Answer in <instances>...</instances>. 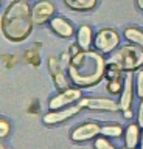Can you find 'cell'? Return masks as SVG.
Returning a JSON list of instances; mask_svg holds the SVG:
<instances>
[{
  "instance_id": "obj_1",
  "label": "cell",
  "mask_w": 143,
  "mask_h": 149,
  "mask_svg": "<svg viewBox=\"0 0 143 149\" xmlns=\"http://www.w3.org/2000/svg\"><path fill=\"white\" fill-rule=\"evenodd\" d=\"M107 62L101 53L90 50H81L68 61L67 73L70 81L80 88L96 86L104 78Z\"/></svg>"
},
{
  "instance_id": "obj_2",
  "label": "cell",
  "mask_w": 143,
  "mask_h": 149,
  "mask_svg": "<svg viewBox=\"0 0 143 149\" xmlns=\"http://www.w3.org/2000/svg\"><path fill=\"white\" fill-rule=\"evenodd\" d=\"M31 8L27 0H14L10 3L2 17V33L8 40L22 42L30 36L33 30Z\"/></svg>"
},
{
  "instance_id": "obj_3",
  "label": "cell",
  "mask_w": 143,
  "mask_h": 149,
  "mask_svg": "<svg viewBox=\"0 0 143 149\" xmlns=\"http://www.w3.org/2000/svg\"><path fill=\"white\" fill-rule=\"evenodd\" d=\"M114 64H117L123 72H134L143 65V48L138 45H124L115 51L112 56Z\"/></svg>"
},
{
  "instance_id": "obj_4",
  "label": "cell",
  "mask_w": 143,
  "mask_h": 149,
  "mask_svg": "<svg viewBox=\"0 0 143 149\" xmlns=\"http://www.w3.org/2000/svg\"><path fill=\"white\" fill-rule=\"evenodd\" d=\"M118 44H120V36L112 28L100 30L93 39V45L100 53H110L112 50L117 48Z\"/></svg>"
},
{
  "instance_id": "obj_5",
  "label": "cell",
  "mask_w": 143,
  "mask_h": 149,
  "mask_svg": "<svg viewBox=\"0 0 143 149\" xmlns=\"http://www.w3.org/2000/svg\"><path fill=\"white\" fill-rule=\"evenodd\" d=\"M78 100H81V90L80 88H66L61 90L58 95H54L52 100L48 101V110H59L64 107L72 106L73 102H76Z\"/></svg>"
},
{
  "instance_id": "obj_6",
  "label": "cell",
  "mask_w": 143,
  "mask_h": 149,
  "mask_svg": "<svg viewBox=\"0 0 143 149\" xmlns=\"http://www.w3.org/2000/svg\"><path fill=\"white\" fill-rule=\"evenodd\" d=\"M101 135V126L98 123H84L81 126H78L70 132V140L75 143H84L89 140H93L95 137Z\"/></svg>"
},
{
  "instance_id": "obj_7",
  "label": "cell",
  "mask_w": 143,
  "mask_h": 149,
  "mask_svg": "<svg viewBox=\"0 0 143 149\" xmlns=\"http://www.w3.org/2000/svg\"><path fill=\"white\" fill-rule=\"evenodd\" d=\"M81 109H84V107L81 106V102H78L76 106H68V107H64V109H59V110H50L48 113L44 115V123L47 126L61 124L64 121H67L68 118L75 116Z\"/></svg>"
},
{
  "instance_id": "obj_8",
  "label": "cell",
  "mask_w": 143,
  "mask_h": 149,
  "mask_svg": "<svg viewBox=\"0 0 143 149\" xmlns=\"http://www.w3.org/2000/svg\"><path fill=\"white\" fill-rule=\"evenodd\" d=\"M54 13V5L48 0H40L31 9V17H33L34 25H42V23L52 20V16Z\"/></svg>"
},
{
  "instance_id": "obj_9",
  "label": "cell",
  "mask_w": 143,
  "mask_h": 149,
  "mask_svg": "<svg viewBox=\"0 0 143 149\" xmlns=\"http://www.w3.org/2000/svg\"><path fill=\"white\" fill-rule=\"evenodd\" d=\"M82 107L90 110H106V112H117L120 110V104L109 98H82L80 100Z\"/></svg>"
},
{
  "instance_id": "obj_10",
  "label": "cell",
  "mask_w": 143,
  "mask_h": 149,
  "mask_svg": "<svg viewBox=\"0 0 143 149\" xmlns=\"http://www.w3.org/2000/svg\"><path fill=\"white\" fill-rule=\"evenodd\" d=\"M48 68H50V73H52V78H53V82L56 86V88H59V90L68 88V78L64 74V70L56 58L48 59Z\"/></svg>"
},
{
  "instance_id": "obj_11",
  "label": "cell",
  "mask_w": 143,
  "mask_h": 149,
  "mask_svg": "<svg viewBox=\"0 0 143 149\" xmlns=\"http://www.w3.org/2000/svg\"><path fill=\"white\" fill-rule=\"evenodd\" d=\"M132 96H134V79L131 72H128V74L124 76V86L121 90V96H120V109L123 112L129 110L132 106Z\"/></svg>"
},
{
  "instance_id": "obj_12",
  "label": "cell",
  "mask_w": 143,
  "mask_h": 149,
  "mask_svg": "<svg viewBox=\"0 0 143 149\" xmlns=\"http://www.w3.org/2000/svg\"><path fill=\"white\" fill-rule=\"evenodd\" d=\"M50 28H52V31L54 34H58L59 37H64V39L72 37L73 33H75L72 22H68L67 19H64V17H52V20H50Z\"/></svg>"
},
{
  "instance_id": "obj_13",
  "label": "cell",
  "mask_w": 143,
  "mask_h": 149,
  "mask_svg": "<svg viewBox=\"0 0 143 149\" xmlns=\"http://www.w3.org/2000/svg\"><path fill=\"white\" fill-rule=\"evenodd\" d=\"M76 44L81 50H90V45L93 44V36H92V28L89 25H82L78 30Z\"/></svg>"
},
{
  "instance_id": "obj_14",
  "label": "cell",
  "mask_w": 143,
  "mask_h": 149,
  "mask_svg": "<svg viewBox=\"0 0 143 149\" xmlns=\"http://www.w3.org/2000/svg\"><path fill=\"white\" fill-rule=\"evenodd\" d=\"M140 126L138 124H129L126 132H124V146L129 149H135L140 140Z\"/></svg>"
},
{
  "instance_id": "obj_15",
  "label": "cell",
  "mask_w": 143,
  "mask_h": 149,
  "mask_svg": "<svg viewBox=\"0 0 143 149\" xmlns=\"http://www.w3.org/2000/svg\"><path fill=\"white\" fill-rule=\"evenodd\" d=\"M96 2L98 0H64V3L73 11H90L96 6Z\"/></svg>"
},
{
  "instance_id": "obj_16",
  "label": "cell",
  "mask_w": 143,
  "mask_h": 149,
  "mask_svg": "<svg viewBox=\"0 0 143 149\" xmlns=\"http://www.w3.org/2000/svg\"><path fill=\"white\" fill-rule=\"evenodd\" d=\"M124 37H126V40H129L131 44L138 45L143 48V31L142 30H138L135 26H129L124 30Z\"/></svg>"
},
{
  "instance_id": "obj_17",
  "label": "cell",
  "mask_w": 143,
  "mask_h": 149,
  "mask_svg": "<svg viewBox=\"0 0 143 149\" xmlns=\"http://www.w3.org/2000/svg\"><path fill=\"white\" fill-rule=\"evenodd\" d=\"M123 134V127L117 123H110V124H104L101 126V135L104 137H120Z\"/></svg>"
},
{
  "instance_id": "obj_18",
  "label": "cell",
  "mask_w": 143,
  "mask_h": 149,
  "mask_svg": "<svg viewBox=\"0 0 143 149\" xmlns=\"http://www.w3.org/2000/svg\"><path fill=\"white\" fill-rule=\"evenodd\" d=\"M123 86H124V79L120 76V78H115V79H109L107 81V92L110 95H117L123 90Z\"/></svg>"
},
{
  "instance_id": "obj_19",
  "label": "cell",
  "mask_w": 143,
  "mask_h": 149,
  "mask_svg": "<svg viewBox=\"0 0 143 149\" xmlns=\"http://www.w3.org/2000/svg\"><path fill=\"white\" fill-rule=\"evenodd\" d=\"M135 93L140 100H143V70L135 73Z\"/></svg>"
},
{
  "instance_id": "obj_20",
  "label": "cell",
  "mask_w": 143,
  "mask_h": 149,
  "mask_svg": "<svg viewBox=\"0 0 143 149\" xmlns=\"http://www.w3.org/2000/svg\"><path fill=\"white\" fill-rule=\"evenodd\" d=\"M11 132V124L6 118H0V138L8 137Z\"/></svg>"
},
{
  "instance_id": "obj_21",
  "label": "cell",
  "mask_w": 143,
  "mask_h": 149,
  "mask_svg": "<svg viewBox=\"0 0 143 149\" xmlns=\"http://www.w3.org/2000/svg\"><path fill=\"white\" fill-rule=\"evenodd\" d=\"M93 148H95V149H117L115 146H112V144L107 141V138H104V137L96 138V140H95Z\"/></svg>"
},
{
  "instance_id": "obj_22",
  "label": "cell",
  "mask_w": 143,
  "mask_h": 149,
  "mask_svg": "<svg viewBox=\"0 0 143 149\" xmlns=\"http://www.w3.org/2000/svg\"><path fill=\"white\" fill-rule=\"evenodd\" d=\"M137 121H138V126L143 129V101L140 102L138 106V112H137Z\"/></svg>"
},
{
  "instance_id": "obj_23",
  "label": "cell",
  "mask_w": 143,
  "mask_h": 149,
  "mask_svg": "<svg viewBox=\"0 0 143 149\" xmlns=\"http://www.w3.org/2000/svg\"><path fill=\"white\" fill-rule=\"evenodd\" d=\"M123 115H124V118H128V120H129V118H132V112H131V109H129V110H124V113H123Z\"/></svg>"
},
{
  "instance_id": "obj_24",
  "label": "cell",
  "mask_w": 143,
  "mask_h": 149,
  "mask_svg": "<svg viewBox=\"0 0 143 149\" xmlns=\"http://www.w3.org/2000/svg\"><path fill=\"white\" fill-rule=\"evenodd\" d=\"M137 6L143 11V0H137Z\"/></svg>"
},
{
  "instance_id": "obj_25",
  "label": "cell",
  "mask_w": 143,
  "mask_h": 149,
  "mask_svg": "<svg viewBox=\"0 0 143 149\" xmlns=\"http://www.w3.org/2000/svg\"><path fill=\"white\" fill-rule=\"evenodd\" d=\"M140 149H143V132L140 135Z\"/></svg>"
},
{
  "instance_id": "obj_26",
  "label": "cell",
  "mask_w": 143,
  "mask_h": 149,
  "mask_svg": "<svg viewBox=\"0 0 143 149\" xmlns=\"http://www.w3.org/2000/svg\"><path fill=\"white\" fill-rule=\"evenodd\" d=\"M0 149H8V148H6V144H3L2 141H0Z\"/></svg>"
},
{
  "instance_id": "obj_27",
  "label": "cell",
  "mask_w": 143,
  "mask_h": 149,
  "mask_svg": "<svg viewBox=\"0 0 143 149\" xmlns=\"http://www.w3.org/2000/svg\"><path fill=\"white\" fill-rule=\"evenodd\" d=\"M123 149H129V148H126V146H124V148H123Z\"/></svg>"
},
{
  "instance_id": "obj_28",
  "label": "cell",
  "mask_w": 143,
  "mask_h": 149,
  "mask_svg": "<svg viewBox=\"0 0 143 149\" xmlns=\"http://www.w3.org/2000/svg\"><path fill=\"white\" fill-rule=\"evenodd\" d=\"M0 6H2V0H0Z\"/></svg>"
},
{
  "instance_id": "obj_29",
  "label": "cell",
  "mask_w": 143,
  "mask_h": 149,
  "mask_svg": "<svg viewBox=\"0 0 143 149\" xmlns=\"http://www.w3.org/2000/svg\"><path fill=\"white\" fill-rule=\"evenodd\" d=\"M27 2H28V0H27Z\"/></svg>"
}]
</instances>
